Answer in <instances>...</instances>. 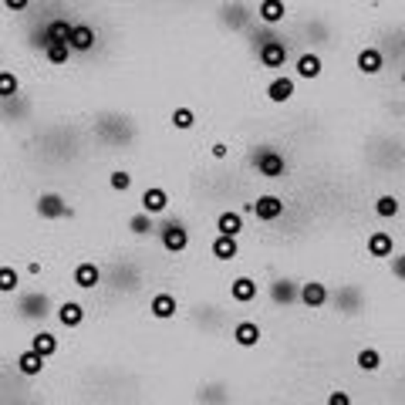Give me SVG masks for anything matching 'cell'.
<instances>
[{
  "instance_id": "1",
  "label": "cell",
  "mask_w": 405,
  "mask_h": 405,
  "mask_svg": "<svg viewBox=\"0 0 405 405\" xmlns=\"http://www.w3.org/2000/svg\"><path fill=\"white\" fill-rule=\"evenodd\" d=\"M159 240H162V250L166 253H183L190 247V230L183 220H166L159 227Z\"/></svg>"
},
{
  "instance_id": "2",
  "label": "cell",
  "mask_w": 405,
  "mask_h": 405,
  "mask_svg": "<svg viewBox=\"0 0 405 405\" xmlns=\"http://www.w3.org/2000/svg\"><path fill=\"white\" fill-rule=\"evenodd\" d=\"M253 166H257V173L264 176V179H284V176H287L284 155L277 152V149H270V145H264L260 152L253 155Z\"/></svg>"
},
{
  "instance_id": "3",
  "label": "cell",
  "mask_w": 405,
  "mask_h": 405,
  "mask_svg": "<svg viewBox=\"0 0 405 405\" xmlns=\"http://www.w3.org/2000/svg\"><path fill=\"white\" fill-rule=\"evenodd\" d=\"M243 213H253L257 220H264V223H273V220H280L284 216V199L280 196H257L253 203L243 206Z\"/></svg>"
},
{
  "instance_id": "4",
  "label": "cell",
  "mask_w": 405,
  "mask_h": 405,
  "mask_svg": "<svg viewBox=\"0 0 405 405\" xmlns=\"http://www.w3.org/2000/svg\"><path fill=\"white\" fill-rule=\"evenodd\" d=\"M38 213L44 220H71V216H75V210H71L58 193H41L38 196Z\"/></svg>"
},
{
  "instance_id": "5",
  "label": "cell",
  "mask_w": 405,
  "mask_h": 405,
  "mask_svg": "<svg viewBox=\"0 0 405 405\" xmlns=\"http://www.w3.org/2000/svg\"><path fill=\"white\" fill-rule=\"evenodd\" d=\"M257 58H260V64L270 68V71H273V68H284V64H287V44L277 41V38H267L264 44H260Z\"/></svg>"
},
{
  "instance_id": "6",
  "label": "cell",
  "mask_w": 405,
  "mask_h": 405,
  "mask_svg": "<svg viewBox=\"0 0 405 405\" xmlns=\"http://www.w3.org/2000/svg\"><path fill=\"white\" fill-rule=\"evenodd\" d=\"M68 48H71V51H78V55L92 51V48H95V27H88V24H71Z\"/></svg>"
},
{
  "instance_id": "7",
  "label": "cell",
  "mask_w": 405,
  "mask_h": 405,
  "mask_svg": "<svg viewBox=\"0 0 405 405\" xmlns=\"http://www.w3.org/2000/svg\"><path fill=\"white\" fill-rule=\"evenodd\" d=\"M270 301L280 308H287V304H294V301H301V284H294V280H273L270 284Z\"/></svg>"
},
{
  "instance_id": "8",
  "label": "cell",
  "mask_w": 405,
  "mask_h": 405,
  "mask_svg": "<svg viewBox=\"0 0 405 405\" xmlns=\"http://www.w3.org/2000/svg\"><path fill=\"white\" fill-rule=\"evenodd\" d=\"M166 210H169V193H166L162 186H152V190H145V193H142V213H149V216H162Z\"/></svg>"
},
{
  "instance_id": "9",
  "label": "cell",
  "mask_w": 405,
  "mask_h": 405,
  "mask_svg": "<svg viewBox=\"0 0 405 405\" xmlns=\"http://www.w3.org/2000/svg\"><path fill=\"white\" fill-rule=\"evenodd\" d=\"M331 301V294L325 284H318V280H308V284H301V304H308L311 311H318V308H325Z\"/></svg>"
},
{
  "instance_id": "10",
  "label": "cell",
  "mask_w": 405,
  "mask_h": 405,
  "mask_svg": "<svg viewBox=\"0 0 405 405\" xmlns=\"http://www.w3.org/2000/svg\"><path fill=\"white\" fill-rule=\"evenodd\" d=\"M210 253L216 260H236L240 257V243H236V236H223V233H216L210 243Z\"/></svg>"
},
{
  "instance_id": "11",
  "label": "cell",
  "mask_w": 405,
  "mask_h": 405,
  "mask_svg": "<svg viewBox=\"0 0 405 405\" xmlns=\"http://www.w3.org/2000/svg\"><path fill=\"white\" fill-rule=\"evenodd\" d=\"M365 250L368 257H378V260H385V257H392V233L385 230H375V233H368V243H365Z\"/></svg>"
},
{
  "instance_id": "12",
  "label": "cell",
  "mask_w": 405,
  "mask_h": 405,
  "mask_svg": "<svg viewBox=\"0 0 405 405\" xmlns=\"http://www.w3.org/2000/svg\"><path fill=\"white\" fill-rule=\"evenodd\" d=\"M233 341L240 348H257L260 345V325H257V321H236Z\"/></svg>"
},
{
  "instance_id": "13",
  "label": "cell",
  "mask_w": 405,
  "mask_h": 405,
  "mask_svg": "<svg viewBox=\"0 0 405 405\" xmlns=\"http://www.w3.org/2000/svg\"><path fill=\"white\" fill-rule=\"evenodd\" d=\"M75 284L81 290H92L101 284V270H98V264H92V260H81L75 267Z\"/></svg>"
},
{
  "instance_id": "14",
  "label": "cell",
  "mask_w": 405,
  "mask_h": 405,
  "mask_svg": "<svg viewBox=\"0 0 405 405\" xmlns=\"http://www.w3.org/2000/svg\"><path fill=\"white\" fill-rule=\"evenodd\" d=\"M216 233H223V236H240V233H243V213L223 210L216 216Z\"/></svg>"
},
{
  "instance_id": "15",
  "label": "cell",
  "mask_w": 405,
  "mask_h": 405,
  "mask_svg": "<svg viewBox=\"0 0 405 405\" xmlns=\"http://www.w3.org/2000/svg\"><path fill=\"white\" fill-rule=\"evenodd\" d=\"M149 314H152L155 321H169V318H176V297L173 294H155L152 301H149Z\"/></svg>"
},
{
  "instance_id": "16",
  "label": "cell",
  "mask_w": 405,
  "mask_h": 405,
  "mask_svg": "<svg viewBox=\"0 0 405 405\" xmlns=\"http://www.w3.org/2000/svg\"><path fill=\"white\" fill-rule=\"evenodd\" d=\"M230 297L236 304H250V301H257V280H253V277H236L230 284Z\"/></svg>"
},
{
  "instance_id": "17",
  "label": "cell",
  "mask_w": 405,
  "mask_h": 405,
  "mask_svg": "<svg viewBox=\"0 0 405 405\" xmlns=\"http://www.w3.org/2000/svg\"><path fill=\"white\" fill-rule=\"evenodd\" d=\"M267 98L273 101V105H284V101H290L294 98V78H273L267 85Z\"/></svg>"
},
{
  "instance_id": "18",
  "label": "cell",
  "mask_w": 405,
  "mask_h": 405,
  "mask_svg": "<svg viewBox=\"0 0 405 405\" xmlns=\"http://www.w3.org/2000/svg\"><path fill=\"white\" fill-rule=\"evenodd\" d=\"M44 362H48V358H41L38 351H31V348H27V351H20V355H17V368H20V375H27V378H38L41 371H44Z\"/></svg>"
},
{
  "instance_id": "19",
  "label": "cell",
  "mask_w": 405,
  "mask_h": 405,
  "mask_svg": "<svg viewBox=\"0 0 405 405\" xmlns=\"http://www.w3.org/2000/svg\"><path fill=\"white\" fill-rule=\"evenodd\" d=\"M58 321L64 325V328H81L85 308H81L78 301H64V304H58Z\"/></svg>"
},
{
  "instance_id": "20",
  "label": "cell",
  "mask_w": 405,
  "mask_h": 405,
  "mask_svg": "<svg viewBox=\"0 0 405 405\" xmlns=\"http://www.w3.org/2000/svg\"><path fill=\"white\" fill-rule=\"evenodd\" d=\"M382 68H385V58H382L378 48H365V51L358 55V71H362V75H378Z\"/></svg>"
},
{
  "instance_id": "21",
  "label": "cell",
  "mask_w": 405,
  "mask_h": 405,
  "mask_svg": "<svg viewBox=\"0 0 405 405\" xmlns=\"http://www.w3.org/2000/svg\"><path fill=\"white\" fill-rule=\"evenodd\" d=\"M294 71H297V78H321L325 64H321V58H318L314 51H304V55L297 58V64H294Z\"/></svg>"
},
{
  "instance_id": "22",
  "label": "cell",
  "mask_w": 405,
  "mask_h": 405,
  "mask_svg": "<svg viewBox=\"0 0 405 405\" xmlns=\"http://www.w3.org/2000/svg\"><path fill=\"white\" fill-rule=\"evenodd\" d=\"M257 14L264 24H280L284 14H287V7H284V0H260V7H257Z\"/></svg>"
},
{
  "instance_id": "23",
  "label": "cell",
  "mask_w": 405,
  "mask_h": 405,
  "mask_svg": "<svg viewBox=\"0 0 405 405\" xmlns=\"http://www.w3.org/2000/svg\"><path fill=\"white\" fill-rule=\"evenodd\" d=\"M31 351H38L41 358H51V355H58V338L51 331H38L31 338Z\"/></svg>"
},
{
  "instance_id": "24",
  "label": "cell",
  "mask_w": 405,
  "mask_h": 405,
  "mask_svg": "<svg viewBox=\"0 0 405 405\" xmlns=\"http://www.w3.org/2000/svg\"><path fill=\"white\" fill-rule=\"evenodd\" d=\"M68 34H71V24H68V20H51V24H48V31H44V38H41V44H44V48H48V44H55V41L68 44Z\"/></svg>"
},
{
  "instance_id": "25",
  "label": "cell",
  "mask_w": 405,
  "mask_h": 405,
  "mask_svg": "<svg viewBox=\"0 0 405 405\" xmlns=\"http://www.w3.org/2000/svg\"><path fill=\"white\" fill-rule=\"evenodd\" d=\"M355 365L362 368V371H378V368H382V355H378V348H362V351H358V358H355Z\"/></svg>"
},
{
  "instance_id": "26",
  "label": "cell",
  "mask_w": 405,
  "mask_h": 405,
  "mask_svg": "<svg viewBox=\"0 0 405 405\" xmlns=\"http://www.w3.org/2000/svg\"><path fill=\"white\" fill-rule=\"evenodd\" d=\"M129 230H132L135 236L152 233L155 230V216H149V213H132V216H129Z\"/></svg>"
},
{
  "instance_id": "27",
  "label": "cell",
  "mask_w": 405,
  "mask_h": 405,
  "mask_svg": "<svg viewBox=\"0 0 405 405\" xmlns=\"http://www.w3.org/2000/svg\"><path fill=\"white\" fill-rule=\"evenodd\" d=\"M44 58L51 61L55 68H61V64H68V58H71V48H68V44H61V41H55V44H48V48H44Z\"/></svg>"
},
{
  "instance_id": "28",
  "label": "cell",
  "mask_w": 405,
  "mask_h": 405,
  "mask_svg": "<svg viewBox=\"0 0 405 405\" xmlns=\"http://www.w3.org/2000/svg\"><path fill=\"white\" fill-rule=\"evenodd\" d=\"M20 88V81L14 71H7V68H0V98H14Z\"/></svg>"
},
{
  "instance_id": "29",
  "label": "cell",
  "mask_w": 405,
  "mask_h": 405,
  "mask_svg": "<svg viewBox=\"0 0 405 405\" xmlns=\"http://www.w3.org/2000/svg\"><path fill=\"white\" fill-rule=\"evenodd\" d=\"M375 213H378V216H399V199H395V196L392 193H385V196H378V199H375Z\"/></svg>"
},
{
  "instance_id": "30",
  "label": "cell",
  "mask_w": 405,
  "mask_h": 405,
  "mask_svg": "<svg viewBox=\"0 0 405 405\" xmlns=\"http://www.w3.org/2000/svg\"><path fill=\"white\" fill-rule=\"evenodd\" d=\"M173 125L179 129V132H190V129L196 125V112H193V108H176V112H173Z\"/></svg>"
},
{
  "instance_id": "31",
  "label": "cell",
  "mask_w": 405,
  "mask_h": 405,
  "mask_svg": "<svg viewBox=\"0 0 405 405\" xmlns=\"http://www.w3.org/2000/svg\"><path fill=\"white\" fill-rule=\"evenodd\" d=\"M17 284H20L17 270H14V267H0V294H14Z\"/></svg>"
},
{
  "instance_id": "32",
  "label": "cell",
  "mask_w": 405,
  "mask_h": 405,
  "mask_svg": "<svg viewBox=\"0 0 405 405\" xmlns=\"http://www.w3.org/2000/svg\"><path fill=\"white\" fill-rule=\"evenodd\" d=\"M108 183H112V190H115V193H125V190H132V176L125 173V169H115V173L108 176Z\"/></svg>"
},
{
  "instance_id": "33",
  "label": "cell",
  "mask_w": 405,
  "mask_h": 405,
  "mask_svg": "<svg viewBox=\"0 0 405 405\" xmlns=\"http://www.w3.org/2000/svg\"><path fill=\"white\" fill-rule=\"evenodd\" d=\"M388 260H392V273H395V277H399V280H405V253H399V257H395V253H392V257H388Z\"/></svg>"
},
{
  "instance_id": "34",
  "label": "cell",
  "mask_w": 405,
  "mask_h": 405,
  "mask_svg": "<svg viewBox=\"0 0 405 405\" xmlns=\"http://www.w3.org/2000/svg\"><path fill=\"white\" fill-rule=\"evenodd\" d=\"M3 7H7V10H14V14H24V10L31 7V0H3Z\"/></svg>"
},
{
  "instance_id": "35",
  "label": "cell",
  "mask_w": 405,
  "mask_h": 405,
  "mask_svg": "<svg viewBox=\"0 0 405 405\" xmlns=\"http://www.w3.org/2000/svg\"><path fill=\"white\" fill-rule=\"evenodd\" d=\"M328 405H351V395H348V392H331Z\"/></svg>"
},
{
  "instance_id": "36",
  "label": "cell",
  "mask_w": 405,
  "mask_h": 405,
  "mask_svg": "<svg viewBox=\"0 0 405 405\" xmlns=\"http://www.w3.org/2000/svg\"><path fill=\"white\" fill-rule=\"evenodd\" d=\"M213 159H227V142H216V145H213Z\"/></svg>"
},
{
  "instance_id": "37",
  "label": "cell",
  "mask_w": 405,
  "mask_h": 405,
  "mask_svg": "<svg viewBox=\"0 0 405 405\" xmlns=\"http://www.w3.org/2000/svg\"><path fill=\"white\" fill-rule=\"evenodd\" d=\"M402 88H405V71H402Z\"/></svg>"
}]
</instances>
